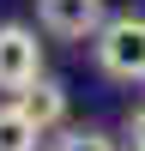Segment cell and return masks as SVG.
<instances>
[{
	"mask_svg": "<svg viewBox=\"0 0 145 151\" xmlns=\"http://www.w3.org/2000/svg\"><path fill=\"white\" fill-rule=\"evenodd\" d=\"M42 79V42L30 24H0V91H30Z\"/></svg>",
	"mask_w": 145,
	"mask_h": 151,
	"instance_id": "2",
	"label": "cell"
},
{
	"mask_svg": "<svg viewBox=\"0 0 145 151\" xmlns=\"http://www.w3.org/2000/svg\"><path fill=\"white\" fill-rule=\"evenodd\" d=\"M55 151H121V139L103 133V127H67L55 139Z\"/></svg>",
	"mask_w": 145,
	"mask_h": 151,
	"instance_id": "6",
	"label": "cell"
},
{
	"mask_svg": "<svg viewBox=\"0 0 145 151\" xmlns=\"http://www.w3.org/2000/svg\"><path fill=\"white\" fill-rule=\"evenodd\" d=\"M18 109H24V115H30L42 133H48V127H60V121H67V85L42 73L30 91H18Z\"/></svg>",
	"mask_w": 145,
	"mask_h": 151,
	"instance_id": "4",
	"label": "cell"
},
{
	"mask_svg": "<svg viewBox=\"0 0 145 151\" xmlns=\"http://www.w3.org/2000/svg\"><path fill=\"white\" fill-rule=\"evenodd\" d=\"M127 139H133V151H145V109L127 115Z\"/></svg>",
	"mask_w": 145,
	"mask_h": 151,
	"instance_id": "7",
	"label": "cell"
},
{
	"mask_svg": "<svg viewBox=\"0 0 145 151\" xmlns=\"http://www.w3.org/2000/svg\"><path fill=\"white\" fill-rule=\"evenodd\" d=\"M36 18L60 42H85L109 24V12H103V0H36Z\"/></svg>",
	"mask_w": 145,
	"mask_h": 151,
	"instance_id": "3",
	"label": "cell"
},
{
	"mask_svg": "<svg viewBox=\"0 0 145 151\" xmlns=\"http://www.w3.org/2000/svg\"><path fill=\"white\" fill-rule=\"evenodd\" d=\"M91 48H97V67H103L109 79H121V85H139L145 79V18L139 12L109 18L103 30L91 36Z\"/></svg>",
	"mask_w": 145,
	"mask_h": 151,
	"instance_id": "1",
	"label": "cell"
},
{
	"mask_svg": "<svg viewBox=\"0 0 145 151\" xmlns=\"http://www.w3.org/2000/svg\"><path fill=\"white\" fill-rule=\"evenodd\" d=\"M36 139H42V127H36L18 103L0 109V151H36Z\"/></svg>",
	"mask_w": 145,
	"mask_h": 151,
	"instance_id": "5",
	"label": "cell"
}]
</instances>
